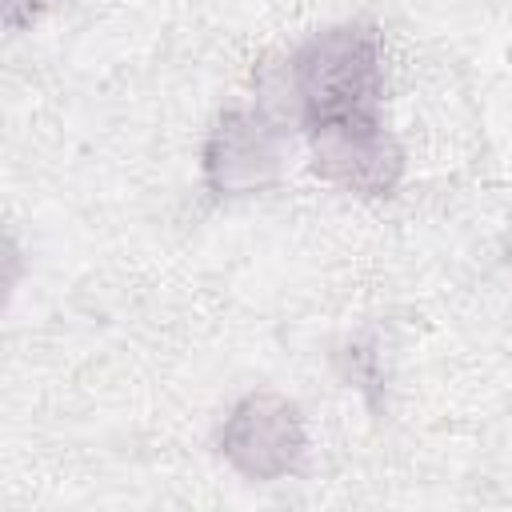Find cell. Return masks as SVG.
I'll use <instances>...</instances> for the list:
<instances>
[{"label":"cell","mask_w":512,"mask_h":512,"mask_svg":"<svg viewBox=\"0 0 512 512\" xmlns=\"http://www.w3.org/2000/svg\"><path fill=\"white\" fill-rule=\"evenodd\" d=\"M64 0H4V20H8V28L16 32V28H24V24H36L44 12H52V8H60Z\"/></svg>","instance_id":"obj_5"},{"label":"cell","mask_w":512,"mask_h":512,"mask_svg":"<svg viewBox=\"0 0 512 512\" xmlns=\"http://www.w3.org/2000/svg\"><path fill=\"white\" fill-rule=\"evenodd\" d=\"M216 452L248 484L292 480L308 460V424L300 404L268 388L240 396L216 428Z\"/></svg>","instance_id":"obj_3"},{"label":"cell","mask_w":512,"mask_h":512,"mask_svg":"<svg viewBox=\"0 0 512 512\" xmlns=\"http://www.w3.org/2000/svg\"><path fill=\"white\" fill-rule=\"evenodd\" d=\"M288 128L260 104L216 112L200 148V180L212 200H248L284 180Z\"/></svg>","instance_id":"obj_2"},{"label":"cell","mask_w":512,"mask_h":512,"mask_svg":"<svg viewBox=\"0 0 512 512\" xmlns=\"http://www.w3.org/2000/svg\"><path fill=\"white\" fill-rule=\"evenodd\" d=\"M312 172L360 200H388L404 180V148L384 112L340 116L304 128Z\"/></svg>","instance_id":"obj_4"},{"label":"cell","mask_w":512,"mask_h":512,"mask_svg":"<svg viewBox=\"0 0 512 512\" xmlns=\"http://www.w3.org/2000/svg\"><path fill=\"white\" fill-rule=\"evenodd\" d=\"M256 104L300 132L340 116L384 112V32L372 20L312 32L284 64L264 72Z\"/></svg>","instance_id":"obj_1"}]
</instances>
